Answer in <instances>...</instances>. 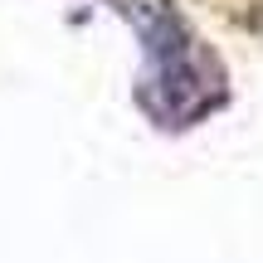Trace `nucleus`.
Here are the masks:
<instances>
[{"mask_svg":"<svg viewBox=\"0 0 263 263\" xmlns=\"http://www.w3.org/2000/svg\"><path fill=\"white\" fill-rule=\"evenodd\" d=\"M137 29L146 73L137 83V107L161 132H190L229 103V73L215 49L190 29L176 0H117Z\"/></svg>","mask_w":263,"mask_h":263,"instance_id":"nucleus-1","label":"nucleus"}]
</instances>
